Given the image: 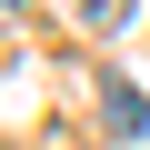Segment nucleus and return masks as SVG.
<instances>
[{
	"label": "nucleus",
	"instance_id": "f257e3e1",
	"mask_svg": "<svg viewBox=\"0 0 150 150\" xmlns=\"http://www.w3.org/2000/svg\"><path fill=\"white\" fill-rule=\"evenodd\" d=\"M100 130H110V140H140V130H150V100H140L130 80H100Z\"/></svg>",
	"mask_w": 150,
	"mask_h": 150
},
{
	"label": "nucleus",
	"instance_id": "f03ea898",
	"mask_svg": "<svg viewBox=\"0 0 150 150\" xmlns=\"http://www.w3.org/2000/svg\"><path fill=\"white\" fill-rule=\"evenodd\" d=\"M70 20H80L90 40H110V30H130V0H70Z\"/></svg>",
	"mask_w": 150,
	"mask_h": 150
},
{
	"label": "nucleus",
	"instance_id": "7ed1b4c3",
	"mask_svg": "<svg viewBox=\"0 0 150 150\" xmlns=\"http://www.w3.org/2000/svg\"><path fill=\"white\" fill-rule=\"evenodd\" d=\"M10 10H20V0H0V20H10Z\"/></svg>",
	"mask_w": 150,
	"mask_h": 150
}]
</instances>
